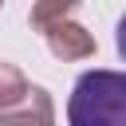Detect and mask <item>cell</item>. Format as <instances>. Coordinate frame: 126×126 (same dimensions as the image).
<instances>
[{
  "label": "cell",
  "mask_w": 126,
  "mask_h": 126,
  "mask_svg": "<svg viewBox=\"0 0 126 126\" xmlns=\"http://www.w3.org/2000/svg\"><path fill=\"white\" fill-rule=\"evenodd\" d=\"M71 126H126V71H83L67 98Z\"/></svg>",
  "instance_id": "6da1fadb"
},
{
  "label": "cell",
  "mask_w": 126,
  "mask_h": 126,
  "mask_svg": "<svg viewBox=\"0 0 126 126\" xmlns=\"http://www.w3.org/2000/svg\"><path fill=\"white\" fill-rule=\"evenodd\" d=\"M43 39H47L51 55L63 59V63H75V59H91V55H94V35H91L83 24H75V20L51 24V28L43 32Z\"/></svg>",
  "instance_id": "7a4b0ae2"
},
{
  "label": "cell",
  "mask_w": 126,
  "mask_h": 126,
  "mask_svg": "<svg viewBox=\"0 0 126 126\" xmlns=\"http://www.w3.org/2000/svg\"><path fill=\"white\" fill-rule=\"evenodd\" d=\"M0 126H55V106L43 87H32L20 106L0 110Z\"/></svg>",
  "instance_id": "3957f363"
},
{
  "label": "cell",
  "mask_w": 126,
  "mask_h": 126,
  "mask_svg": "<svg viewBox=\"0 0 126 126\" xmlns=\"http://www.w3.org/2000/svg\"><path fill=\"white\" fill-rule=\"evenodd\" d=\"M79 4H83V0H35V4H32V12H28V20H32V28H35V32H47L51 24L71 20V12H75Z\"/></svg>",
  "instance_id": "277c9868"
},
{
  "label": "cell",
  "mask_w": 126,
  "mask_h": 126,
  "mask_svg": "<svg viewBox=\"0 0 126 126\" xmlns=\"http://www.w3.org/2000/svg\"><path fill=\"white\" fill-rule=\"evenodd\" d=\"M28 91H32V83L24 79V71L12 67V63H0V110L20 106L28 98Z\"/></svg>",
  "instance_id": "5b68a950"
},
{
  "label": "cell",
  "mask_w": 126,
  "mask_h": 126,
  "mask_svg": "<svg viewBox=\"0 0 126 126\" xmlns=\"http://www.w3.org/2000/svg\"><path fill=\"white\" fill-rule=\"evenodd\" d=\"M114 39H118V55L126 59V12H122V20H118V35H114Z\"/></svg>",
  "instance_id": "8992f818"
},
{
  "label": "cell",
  "mask_w": 126,
  "mask_h": 126,
  "mask_svg": "<svg viewBox=\"0 0 126 126\" xmlns=\"http://www.w3.org/2000/svg\"><path fill=\"white\" fill-rule=\"evenodd\" d=\"M0 8H4V0H0Z\"/></svg>",
  "instance_id": "52a82bcc"
}]
</instances>
